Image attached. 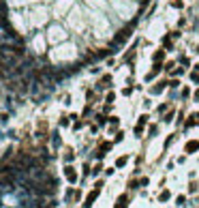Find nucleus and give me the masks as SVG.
I'll list each match as a JSON object with an SVG mask.
<instances>
[{
	"label": "nucleus",
	"instance_id": "35",
	"mask_svg": "<svg viewBox=\"0 0 199 208\" xmlns=\"http://www.w3.org/2000/svg\"><path fill=\"white\" fill-rule=\"evenodd\" d=\"M180 62H182V67H188V64H191V60H188L186 56H182V58H180Z\"/></svg>",
	"mask_w": 199,
	"mask_h": 208
},
{
	"label": "nucleus",
	"instance_id": "13",
	"mask_svg": "<svg viewBox=\"0 0 199 208\" xmlns=\"http://www.w3.org/2000/svg\"><path fill=\"white\" fill-rule=\"evenodd\" d=\"M94 118H96V122H98V127H103V125H105V122L109 120V118L105 116V114H96V116H94Z\"/></svg>",
	"mask_w": 199,
	"mask_h": 208
},
{
	"label": "nucleus",
	"instance_id": "17",
	"mask_svg": "<svg viewBox=\"0 0 199 208\" xmlns=\"http://www.w3.org/2000/svg\"><path fill=\"white\" fill-rule=\"evenodd\" d=\"M73 159H75V154H73V150H66V154H64V161H66V163H71Z\"/></svg>",
	"mask_w": 199,
	"mask_h": 208
},
{
	"label": "nucleus",
	"instance_id": "25",
	"mask_svg": "<svg viewBox=\"0 0 199 208\" xmlns=\"http://www.w3.org/2000/svg\"><path fill=\"white\" fill-rule=\"evenodd\" d=\"M191 80H193V84H199V71H193L191 73Z\"/></svg>",
	"mask_w": 199,
	"mask_h": 208
},
{
	"label": "nucleus",
	"instance_id": "29",
	"mask_svg": "<svg viewBox=\"0 0 199 208\" xmlns=\"http://www.w3.org/2000/svg\"><path fill=\"white\" fill-rule=\"evenodd\" d=\"M197 189H199L197 182H191V184H188V191H191V193H197Z\"/></svg>",
	"mask_w": 199,
	"mask_h": 208
},
{
	"label": "nucleus",
	"instance_id": "31",
	"mask_svg": "<svg viewBox=\"0 0 199 208\" xmlns=\"http://www.w3.org/2000/svg\"><path fill=\"white\" fill-rule=\"evenodd\" d=\"M156 131H159V127L156 125H150V131H148V133H150V137H152V135H156Z\"/></svg>",
	"mask_w": 199,
	"mask_h": 208
},
{
	"label": "nucleus",
	"instance_id": "26",
	"mask_svg": "<svg viewBox=\"0 0 199 208\" xmlns=\"http://www.w3.org/2000/svg\"><path fill=\"white\" fill-rule=\"evenodd\" d=\"M131 92H133V86H127V88L122 90V95H124V97H131Z\"/></svg>",
	"mask_w": 199,
	"mask_h": 208
},
{
	"label": "nucleus",
	"instance_id": "1",
	"mask_svg": "<svg viewBox=\"0 0 199 208\" xmlns=\"http://www.w3.org/2000/svg\"><path fill=\"white\" fill-rule=\"evenodd\" d=\"M101 187H103V180H96V184H94V189L88 193V197H86V202H84V208H92V204L96 202V197H98V193H101Z\"/></svg>",
	"mask_w": 199,
	"mask_h": 208
},
{
	"label": "nucleus",
	"instance_id": "15",
	"mask_svg": "<svg viewBox=\"0 0 199 208\" xmlns=\"http://www.w3.org/2000/svg\"><path fill=\"white\" fill-rule=\"evenodd\" d=\"M101 170H103V163H101V161H96V165L92 167V174L96 176V174H101Z\"/></svg>",
	"mask_w": 199,
	"mask_h": 208
},
{
	"label": "nucleus",
	"instance_id": "42",
	"mask_svg": "<svg viewBox=\"0 0 199 208\" xmlns=\"http://www.w3.org/2000/svg\"><path fill=\"white\" fill-rule=\"evenodd\" d=\"M195 52H197V54H199V45H197V47H195Z\"/></svg>",
	"mask_w": 199,
	"mask_h": 208
},
{
	"label": "nucleus",
	"instance_id": "16",
	"mask_svg": "<svg viewBox=\"0 0 199 208\" xmlns=\"http://www.w3.org/2000/svg\"><path fill=\"white\" fill-rule=\"evenodd\" d=\"M109 122H111V129H109V131H111V133H114V129H116V127H118V125H120V120H118V118H116V116H109Z\"/></svg>",
	"mask_w": 199,
	"mask_h": 208
},
{
	"label": "nucleus",
	"instance_id": "36",
	"mask_svg": "<svg viewBox=\"0 0 199 208\" xmlns=\"http://www.w3.org/2000/svg\"><path fill=\"white\" fill-rule=\"evenodd\" d=\"M82 127H84V122H82V120H75V125H73V129H75V131H77V129H82Z\"/></svg>",
	"mask_w": 199,
	"mask_h": 208
},
{
	"label": "nucleus",
	"instance_id": "18",
	"mask_svg": "<svg viewBox=\"0 0 199 208\" xmlns=\"http://www.w3.org/2000/svg\"><path fill=\"white\" fill-rule=\"evenodd\" d=\"M173 142H176V135H169V137H167V142H165V150H167V148H169Z\"/></svg>",
	"mask_w": 199,
	"mask_h": 208
},
{
	"label": "nucleus",
	"instance_id": "37",
	"mask_svg": "<svg viewBox=\"0 0 199 208\" xmlns=\"http://www.w3.org/2000/svg\"><path fill=\"white\" fill-rule=\"evenodd\" d=\"M182 97H191V88H182Z\"/></svg>",
	"mask_w": 199,
	"mask_h": 208
},
{
	"label": "nucleus",
	"instance_id": "14",
	"mask_svg": "<svg viewBox=\"0 0 199 208\" xmlns=\"http://www.w3.org/2000/svg\"><path fill=\"white\" fill-rule=\"evenodd\" d=\"M169 197H171V193H169V191H167V189H165V191H161V193H159V202H167V200H169Z\"/></svg>",
	"mask_w": 199,
	"mask_h": 208
},
{
	"label": "nucleus",
	"instance_id": "11",
	"mask_svg": "<svg viewBox=\"0 0 199 208\" xmlns=\"http://www.w3.org/2000/svg\"><path fill=\"white\" fill-rule=\"evenodd\" d=\"M129 163V154H124V157H120V159H116V170H120V167H124V165H127Z\"/></svg>",
	"mask_w": 199,
	"mask_h": 208
},
{
	"label": "nucleus",
	"instance_id": "6",
	"mask_svg": "<svg viewBox=\"0 0 199 208\" xmlns=\"http://www.w3.org/2000/svg\"><path fill=\"white\" fill-rule=\"evenodd\" d=\"M195 125H199V114L195 112V114H191V116L184 120V129H193Z\"/></svg>",
	"mask_w": 199,
	"mask_h": 208
},
{
	"label": "nucleus",
	"instance_id": "22",
	"mask_svg": "<svg viewBox=\"0 0 199 208\" xmlns=\"http://www.w3.org/2000/svg\"><path fill=\"white\" fill-rule=\"evenodd\" d=\"M173 114H176V112H173V109H169V112H167V116H165L163 120H165V122H171V120H173Z\"/></svg>",
	"mask_w": 199,
	"mask_h": 208
},
{
	"label": "nucleus",
	"instance_id": "23",
	"mask_svg": "<svg viewBox=\"0 0 199 208\" xmlns=\"http://www.w3.org/2000/svg\"><path fill=\"white\" fill-rule=\"evenodd\" d=\"M146 122H148V114H141L139 120H137V125H143V127H146Z\"/></svg>",
	"mask_w": 199,
	"mask_h": 208
},
{
	"label": "nucleus",
	"instance_id": "27",
	"mask_svg": "<svg viewBox=\"0 0 199 208\" xmlns=\"http://www.w3.org/2000/svg\"><path fill=\"white\" fill-rule=\"evenodd\" d=\"M69 120H71V116H62V118H60V127H66Z\"/></svg>",
	"mask_w": 199,
	"mask_h": 208
},
{
	"label": "nucleus",
	"instance_id": "21",
	"mask_svg": "<svg viewBox=\"0 0 199 208\" xmlns=\"http://www.w3.org/2000/svg\"><path fill=\"white\" fill-rule=\"evenodd\" d=\"M105 101H107V103H114V101H116V92H107Z\"/></svg>",
	"mask_w": 199,
	"mask_h": 208
},
{
	"label": "nucleus",
	"instance_id": "30",
	"mask_svg": "<svg viewBox=\"0 0 199 208\" xmlns=\"http://www.w3.org/2000/svg\"><path fill=\"white\" fill-rule=\"evenodd\" d=\"M73 200H75V202L82 200V191H79V189H77V191H73Z\"/></svg>",
	"mask_w": 199,
	"mask_h": 208
},
{
	"label": "nucleus",
	"instance_id": "24",
	"mask_svg": "<svg viewBox=\"0 0 199 208\" xmlns=\"http://www.w3.org/2000/svg\"><path fill=\"white\" fill-rule=\"evenodd\" d=\"M167 109H169V103H163V105H159V109H156V112H159V114H165Z\"/></svg>",
	"mask_w": 199,
	"mask_h": 208
},
{
	"label": "nucleus",
	"instance_id": "19",
	"mask_svg": "<svg viewBox=\"0 0 199 208\" xmlns=\"http://www.w3.org/2000/svg\"><path fill=\"white\" fill-rule=\"evenodd\" d=\"M122 140H124V131H118L116 137H114V144H116V142H122Z\"/></svg>",
	"mask_w": 199,
	"mask_h": 208
},
{
	"label": "nucleus",
	"instance_id": "40",
	"mask_svg": "<svg viewBox=\"0 0 199 208\" xmlns=\"http://www.w3.org/2000/svg\"><path fill=\"white\" fill-rule=\"evenodd\" d=\"M86 97H88V101H92V99H94V92H92V90H88V92H86Z\"/></svg>",
	"mask_w": 199,
	"mask_h": 208
},
{
	"label": "nucleus",
	"instance_id": "34",
	"mask_svg": "<svg viewBox=\"0 0 199 208\" xmlns=\"http://www.w3.org/2000/svg\"><path fill=\"white\" fill-rule=\"evenodd\" d=\"M54 146H56V148L60 146V135H58V133H54Z\"/></svg>",
	"mask_w": 199,
	"mask_h": 208
},
{
	"label": "nucleus",
	"instance_id": "28",
	"mask_svg": "<svg viewBox=\"0 0 199 208\" xmlns=\"http://www.w3.org/2000/svg\"><path fill=\"white\" fill-rule=\"evenodd\" d=\"M169 88H180V80H171L169 82Z\"/></svg>",
	"mask_w": 199,
	"mask_h": 208
},
{
	"label": "nucleus",
	"instance_id": "41",
	"mask_svg": "<svg viewBox=\"0 0 199 208\" xmlns=\"http://www.w3.org/2000/svg\"><path fill=\"white\" fill-rule=\"evenodd\" d=\"M195 71H199V62H197V64H195Z\"/></svg>",
	"mask_w": 199,
	"mask_h": 208
},
{
	"label": "nucleus",
	"instance_id": "7",
	"mask_svg": "<svg viewBox=\"0 0 199 208\" xmlns=\"http://www.w3.org/2000/svg\"><path fill=\"white\" fill-rule=\"evenodd\" d=\"M195 150H199V140H191V142H186V146H184V152H195Z\"/></svg>",
	"mask_w": 199,
	"mask_h": 208
},
{
	"label": "nucleus",
	"instance_id": "12",
	"mask_svg": "<svg viewBox=\"0 0 199 208\" xmlns=\"http://www.w3.org/2000/svg\"><path fill=\"white\" fill-rule=\"evenodd\" d=\"M165 52H167L165 47H163V50H156V52H154V56H152V58H154V62H161V60L165 58Z\"/></svg>",
	"mask_w": 199,
	"mask_h": 208
},
{
	"label": "nucleus",
	"instance_id": "10",
	"mask_svg": "<svg viewBox=\"0 0 199 208\" xmlns=\"http://www.w3.org/2000/svg\"><path fill=\"white\" fill-rule=\"evenodd\" d=\"M161 43H163V47H165L167 52H171V50H173V37H163V41H161Z\"/></svg>",
	"mask_w": 199,
	"mask_h": 208
},
{
	"label": "nucleus",
	"instance_id": "32",
	"mask_svg": "<svg viewBox=\"0 0 199 208\" xmlns=\"http://www.w3.org/2000/svg\"><path fill=\"white\" fill-rule=\"evenodd\" d=\"M173 7H176V9H182L184 7V2H182V0H173V2H171Z\"/></svg>",
	"mask_w": 199,
	"mask_h": 208
},
{
	"label": "nucleus",
	"instance_id": "39",
	"mask_svg": "<svg viewBox=\"0 0 199 208\" xmlns=\"http://www.w3.org/2000/svg\"><path fill=\"white\" fill-rule=\"evenodd\" d=\"M184 202H186V195H180V197L176 200V204H184Z\"/></svg>",
	"mask_w": 199,
	"mask_h": 208
},
{
	"label": "nucleus",
	"instance_id": "38",
	"mask_svg": "<svg viewBox=\"0 0 199 208\" xmlns=\"http://www.w3.org/2000/svg\"><path fill=\"white\" fill-rule=\"evenodd\" d=\"M193 101H197V103H199V88L193 92Z\"/></svg>",
	"mask_w": 199,
	"mask_h": 208
},
{
	"label": "nucleus",
	"instance_id": "2",
	"mask_svg": "<svg viewBox=\"0 0 199 208\" xmlns=\"http://www.w3.org/2000/svg\"><path fill=\"white\" fill-rule=\"evenodd\" d=\"M111 148H114V142H103L101 146H98V150L94 152V157H96L98 161H101V159L107 154V150H111Z\"/></svg>",
	"mask_w": 199,
	"mask_h": 208
},
{
	"label": "nucleus",
	"instance_id": "5",
	"mask_svg": "<svg viewBox=\"0 0 199 208\" xmlns=\"http://www.w3.org/2000/svg\"><path fill=\"white\" fill-rule=\"evenodd\" d=\"M161 71H163V64H161V62H154L152 71H150V73H146V82H152V80H154V77L161 73Z\"/></svg>",
	"mask_w": 199,
	"mask_h": 208
},
{
	"label": "nucleus",
	"instance_id": "33",
	"mask_svg": "<svg viewBox=\"0 0 199 208\" xmlns=\"http://www.w3.org/2000/svg\"><path fill=\"white\" fill-rule=\"evenodd\" d=\"M141 133H143V125H137V127H135V135H137V137H139V135H141Z\"/></svg>",
	"mask_w": 199,
	"mask_h": 208
},
{
	"label": "nucleus",
	"instance_id": "3",
	"mask_svg": "<svg viewBox=\"0 0 199 208\" xmlns=\"http://www.w3.org/2000/svg\"><path fill=\"white\" fill-rule=\"evenodd\" d=\"M64 176H66V180H69L71 184H75V182H77V178H79L73 165H66V167H64Z\"/></svg>",
	"mask_w": 199,
	"mask_h": 208
},
{
	"label": "nucleus",
	"instance_id": "8",
	"mask_svg": "<svg viewBox=\"0 0 199 208\" xmlns=\"http://www.w3.org/2000/svg\"><path fill=\"white\" fill-rule=\"evenodd\" d=\"M96 86H98V88H109V86H111V75H109V73H107V75H103L101 80H98V84H96Z\"/></svg>",
	"mask_w": 199,
	"mask_h": 208
},
{
	"label": "nucleus",
	"instance_id": "20",
	"mask_svg": "<svg viewBox=\"0 0 199 208\" xmlns=\"http://www.w3.org/2000/svg\"><path fill=\"white\" fill-rule=\"evenodd\" d=\"M129 189H139V180H129Z\"/></svg>",
	"mask_w": 199,
	"mask_h": 208
},
{
	"label": "nucleus",
	"instance_id": "4",
	"mask_svg": "<svg viewBox=\"0 0 199 208\" xmlns=\"http://www.w3.org/2000/svg\"><path fill=\"white\" fill-rule=\"evenodd\" d=\"M167 86H169V80H161V82H156V86L150 88V95H161V92H163Z\"/></svg>",
	"mask_w": 199,
	"mask_h": 208
},
{
	"label": "nucleus",
	"instance_id": "9",
	"mask_svg": "<svg viewBox=\"0 0 199 208\" xmlns=\"http://www.w3.org/2000/svg\"><path fill=\"white\" fill-rule=\"evenodd\" d=\"M127 204H129V195H127V193H122V195L118 197V202H116L114 208H127Z\"/></svg>",
	"mask_w": 199,
	"mask_h": 208
}]
</instances>
